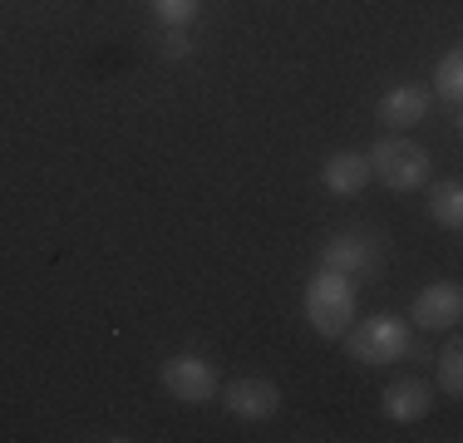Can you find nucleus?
<instances>
[{
    "label": "nucleus",
    "instance_id": "9d476101",
    "mask_svg": "<svg viewBox=\"0 0 463 443\" xmlns=\"http://www.w3.org/2000/svg\"><path fill=\"white\" fill-rule=\"evenodd\" d=\"M370 183V158L365 153H330L321 163V187L335 197H355Z\"/></svg>",
    "mask_w": 463,
    "mask_h": 443
},
{
    "label": "nucleus",
    "instance_id": "39448f33",
    "mask_svg": "<svg viewBox=\"0 0 463 443\" xmlns=\"http://www.w3.org/2000/svg\"><path fill=\"white\" fill-rule=\"evenodd\" d=\"M463 316V286L458 281H434L414 296L410 306V325L414 330H454Z\"/></svg>",
    "mask_w": 463,
    "mask_h": 443
},
{
    "label": "nucleus",
    "instance_id": "f257e3e1",
    "mask_svg": "<svg viewBox=\"0 0 463 443\" xmlns=\"http://www.w3.org/2000/svg\"><path fill=\"white\" fill-rule=\"evenodd\" d=\"M306 320H311L316 335L340 340L355 320V281L335 271H316L306 281Z\"/></svg>",
    "mask_w": 463,
    "mask_h": 443
},
{
    "label": "nucleus",
    "instance_id": "0eeeda50",
    "mask_svg": "<svg viewBox=\"0 0 463 443\" xmlns=\"http://www.w3.org/2000/svg\"><path fill=\"white\" fill-rule=\"evenodd\" d=\"M380 266V247L374 237H360V231H340L321 247V271H335V276H370Z\"/></svg>",
    "mask_w": 463,
    "mask_h": 443
},
{
    "label": "nucleus",
    "instance_id": "2eb2a0df",
    "mask_svg": "<svg viewBox=\"0 0 463 443\" xmlns=\"http://www.w3.org/2000/svg\"><path fill=\"white\" fill-rule=\"evenodd\" d=\"M163 50H168L173 60H183V54H187V35H183V30H168V44H163Z\"/></svg>",
    "mask_w": 463,
    "mask_h": 443
},
{
    "label": "nucleus",
    "instance_id": "9b49d317",
    "mask_svg": "<svg viewBox=\"0 0 463 443\" xmlns=\"http://www.w3.org/2000/svg\"><path fill=\"white\" fill-rule=\"evenodd\" d=\"M429 217H434L444 231H458L463 227V187L454 183V177L429 187Z\"/></svg>",
    "mask_w": 463,
    "mask_h": 443
},
{
    "label": "nucleus",
    "instance_id": "ddd939ff",
    "mask_svg": "<svg viewBox=\"0 0 463 443\" xmlns=\"http://www.w3.org/2000/svg\"><path fill=\"white\" fill-rule=\"evenodd\" d=\"M439 390H444L449 399L463 394V345L458 340H449L444 354H439Z\"/></svg>",
    "mask_w": 463,
    "mask_h": 443
},
{
    "label": "nucleus",
    "instance_id": "1a4fd4ad",
    "mask_svg": "<svg viewBox=\"0 0 463 443\" xmlns=\"http://www.w3.org/2000/svg\"><path fill=\"white\" fill-rule=\"evenodd\" d=\"M380 409H384V419H394V424H419V419L434 409V384H424V380H394L390 390H384Z\"/></svg>",
    "mask_w": 463,
    "mask_h": 443
},
{
    "label": "nucleus",
    "instance_id": "f03ea898",
    "mask_svg": "<svg viewBox=\"0 0 463 443\" xmlns=\"http://www.w3.org/2000/svg\"><path fill=\"white\" fill-rule=\"evenodd\" d=\"M365 158H370V177H380L390 193H419V187H429V153L414 138H404V133H384Z\"/></svg>",
    "mask_w": 463,
    "mask_h": 443
},
{
    "label": "nucleus",
    "instance_id": "f8f14e48",
    "mask_svg": "<svg viewBox=\"0 0 463 443\" xmlns=\"http://www.w3.org/2000/svg\"><path fill=\"white\" fill-rule=\"evenodd\" d=\"M429 94H439L444 104H454V108H458V99H463V54H458V50H449L444 60H439L434 89H429Z\"/></svg>",
    "mask_w": 463,
    "mask_h": 443
},
{
    "label": "nucleus",
    "instance_id": "20e7f679",
    "mask_svg": "<svg viewBox=\"0 0 463 443\" xmlns=\"http://www.w3.org/2000/svg\"><path fill=\"white\" fill-rule=\"evenodd\" d=\"M158 380L163 390L173 399H183V404H207V399H217V370L207 360H197V354H173V360L158 364Z\"/></svg>",
    "mask_w": 463,
    "mask_h": 443
},
{
    "label": "nucleus",
    "instance_id": "6e6552de",
    "mask_svg": "<svg viewBox=\"0 0 463 443\" xmlns=\"http://www.w3.org/2000/svg\"><path fill=\"white\" fill-rule=\"evenodd\" d=\"M429 104H434V94H429L424 84H394L390 94L380 99L374 118H380L390 133H404V128L424 124V118H429Z\"/></svg>",
    "mask_w": 463,
    "mask_h": 443
},
{
    "label": "nucleus",
    "instance_id": "7ed1b4c3",
    "mask_svg": "<svg viewBox=\"0 0 463 443\" xmlns=\"http://www.w3.org/2000/svg\"><path fill=\"white\" fill-rule=\"evenodd\" d=\"M345 354L350 360H360V364H394V360H404L414 345V330H410V320H400V316H370V320H350V330L345 335Z\"/></svg>",
    "mask_w": 463,
    "mask_h": 443
},
{
    "label": "nucleus",
    "instance_id": "423d86ee",
    "mask_svg": "<svg viewBox=\"0 0 463 443\" xmlns=\"http://www.w3.org/2000/svg\"><path fill=\"white\" fill-rule=\"evenodd\" d=\"M227 404L232 419H247V424H261V419H277L281 414V390L271 380H232L227 390H217Z\"/></svg>",
    "mask_w": 463,
    "mask_h": 443
},
{
    "label": "nucleus",
    "instance_id": "4468645a",
    "mask_svg": "<svg viewBox=\"0 0 463 443\" xmlns=\"http://www.w3.org/2000/svg\"><path fill=\"white\" fill-rule=\"evenodd\" d=\"M197 10H203V0H153V15L168 30H187L197 20Z\"/></svg>",
    "mask_w": 463,
    "mask_h": 443
}]
</instances>
